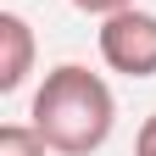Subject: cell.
<instances>
[{"instance_id": "6da1fadb", "label": "cell", "mask_w": 156, "mask_h": 156, "mask_svg": "<svg viewBox=\"0 0 156 156\" xmlns=\"http://www.w3.org/2000/svg\"><path fill=\"white\" fill-rule=\"evenodd\" d=\"M34 128L45 134L50 151L62 156H89L112 140L117 128V101L101 73H89L84 62H62L45 73V84L34 89Z\"/></svg>"}, {"instance_id": "7a4b0ae2", "label": "cell", "mask_w": 156, "mask_h": 156, "mask_svg": "<svg viewBox=\"0 0 156 156\" xmlns=\"http://www.w3.org/2000/svg\"><path fill=\"white\" fill-rule=\"evenodd\" d=\"M101 62L123 78H156V17L140 6L101 17Z\"/></svg>"}, {"instance_id": "3957f363", "label": "cell", "mask_w": 156, "mask_h": 156, "mask_svg": "<svg viewBox=\"0 0 156 156\" xmlns=\"http://www.w3.org/2000/svg\"><path fill=\"white\" fill-rule=\"evenodd\" d=\"M28 73H34V28L17 11H0V95L23 89Z\"/></svg>"}, {"instance_id": "277c9868", "label": "cell", "mask_w": 156, "mask_h": 156, "mask_svg": "<svg viewBox=\"0 0 156 156\" xmlns=\"http://www.w3.org/2000/svg\"><path fill=\"white\" fill-rule=\"evenodd\" d=\"M45 134H39L34 123H6L0 128V156H45Z\"/></svg>"}, {"instance_id": "5b68a950", "label": "cell", "mask_w": 156, "mask_h": 156, "mask_svg": "<svg viewBox=\"0 0 156 156\" xmlns=\"http://www.w3.org/2000/svg\"><path fill=\"white\" fill-rule=\"evenodd\" d=\"M134 156H156V112L140 123V134H134Z\"/></svg>"}, {"instance_id": "8992f818", "label": "cell", "mask_w": 156, "mask_h": 156, "mask_svg": "<svg viewBox=\"0 0 156 156\" xmlns=\"http://www.w3.org/2000/svg\"><path fill=\"white\" fill-rule=\"evenodd\" d=\"M78 11H89V17H112V11H123V6H134V0H73Z\"/></svg>"}]
</instances>
